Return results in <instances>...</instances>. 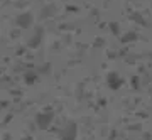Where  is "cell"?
<instances>
[{
    "label": "cell",
    "instance_id": "cell-1",
    "mask_svg": "<svg viewBox=\"0 0 152 140\" xmlns=\"http://www.w3.org/2000/svg\"><path fill=\"white\" fill-rule=\"evenodd\" d=\"M29 19H31V15H29V14H24V15L19 17V24H20L22 27H27L29 24H31V20H29Z\"/></svg>",
    "mask_w": 152,
    "mask_h": 140
}]
</instances>
